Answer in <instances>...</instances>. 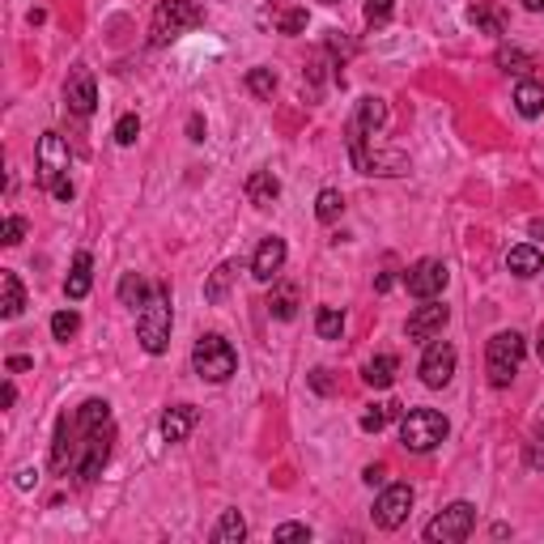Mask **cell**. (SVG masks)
<instances>
[{
	"instance_id": "obj_26",
	"label": "cell",
	"mask_w": 544,
	"mask_h": 544,
	"mask_svg": "<svg viewBox=\"0 0 544 544\" xmlns=\"http://www.w3.org/2000/svg\"><path fill=\"white\" fill-rule=\"evenodd\" d=\"M239 276V264L234 259H225V264H217V272L208 276V285H205V298L208 303H225V294H230V281Z\"/></svg>"
},
{
	"instance_id": "obj_27",
	"label": "cell",
	"mask_w": 544,
	"mask_h": 544,
	"mask_svg": "<svg viewBox=\"0 0 544 544\" xmlns=\"http://www.w3.org/2000/svg\"><path fill=\"white\" fill-rule=\"evenodd\" d=\"M242 536H247V523H242L239 511H225L222 523L213 528V544H239Z\"/></svg>"
},
{
	"instance_id": "obj_21",
	"label": "cell",
	"mask_w": 544,
	"mask_h": 544,
	"mask_svg": "<svg viewBox=\"0 0 544 544\" xmlns=\"http://www.w3.org/2000/svg\"><path fill=\"white\" fill-rule=\"evenodd\" d=\"M349 124L353 128H362L366 136H374V132L387 124V102L383 98H362V102H357V115H353Z\"/></svg>"
},
{
	"instance_id": "obj_49",
	"label": "cell",
	"mask_w": 544,
	"mask_h": 544,
	"mask_svg": "<svg viewBox=\"0 0 544 544\" xmlns=\"http://www.w3.org/2000/svg\"><path fill=\"white\" fill-rule=\"evenodd\" d=\"M523 4H528L531 13H540V9H544V0H523Z\"/></svg>"
},
{
	"instance_id": "obj_34",
	"label": "cell",
	"mask_w": 544,
	"mask_h": 544,
	"mask_svg": "<svg viewBox=\"0 0 544 544\" xmlns=\"http://www.w3.org/2000/svg\"><path fill=\"white\" fill-rule=\"evenodd\" d=\"M77 328H81V315H77V311H56V315H51V337H56V340L77 337Z\"/></svg>"
},
{
	"instance_id": "obj_50",
	"label": "cell",
	"mask_w": 544,
	"mask_h": 544,
	"mask_svg": "<svg viewBox=\"0 0 544 544\" xmlns=\"http://www.w3.org/2000/svg\"><path fill=\"white\" fill-rule=\"evenodd\" d=\"M536 443H544V421H540V426H536Z\"/></svg>"
},
{
	"instance_id": "obj_32",
	"label": "cell",
	"mask_w": 544,
	"mask_h": 544,
	"mask_svg": "<svg viewBox=\"0 0 544 544\" xmlns=\"http://www.w3.org/2000/svg\"><path fill=\"white\" fill-rule=\"evenodd\" d=\"M247 90L256 98H272L276 94V73H272V68H251V73H247Z\"/></svg>"
},
{
	"instance_id": "obj_36",
	"label": "cell",
	"mask_w": 544,
	"mask_h": 544,
	"mask_svg": "<svg viewBox=\"0 0 544 544\" xmlns=\"http://www.w3.org/2000/svg\"><path fill=\"white\" fill-rule=\"evenodd\" d=\"M497 65L506 68V73H523V68H531V56H523L519 48H502L497 51Z\"/></svg>"
},
{
	"instance_id": "obj_16",
	"label": "cell",
	"mask_w": 544,
	"mask_h": 544,
	"mask_svg": "<svg viewBox=\"0 0 544 544\" xmlns=\"http://www.w3.org/2000/svg\"><path fill=\"white\" fill-rule=\"evenodd\" d=\"M73 460H77V434H73V421L60 417L56 421V443H51V468L56 472H73Z\"/></svg>"
},
{
	"instance_id": "obj_17",
	"label": "cell",
	"mask_w": 544,
	"mask_h": 544,
	"mask_svg": "<svg viewBox=\"0 0 544 544\" xmlns=\"http://www.w3.org/2000/svg\"><path fill=\"white\" fill-rule=\"evenodd\" d=\"M506 268H511L514 276H519V281H528V276L544 272L540 247H531V242H519V247H511V251H506Z\"/></svg>"
},
{
	"instance_id": "obj_40",
	"label": "cell",
	"mask_w": 544,
	"mask_h": 544,
	"mask_svg": "<svg viewBox=\"0 0 544 544\" xmlns=\"http://www.w3.org/2000/svg\"><path fill=\"white\" fill-rule=\"evenodd\" d=\"M362 480H366V485H387V468L383 464H370L366 472H362Z\"/></svg>"
},
{
	"instance_id": "obj_5",
	"label": "cell",
	"mask_w": 544,
	"mask_h": 544,
	"mask_svg": "<svg viewBox=\"0 0 544 544\" xmlns=\"http://www.w3.org/2000/svg\"><path fill=\"white\" fill-rule=\"evenodd\" d=\"M192 366H196V374H200L205 383H225V379L239 370V353H234V345H230L225 337L208 332V337L196 340Z\"/></svg>"
},
{
	"instance_id": "obj_23",
	"label": "cell",
	"mask_w": 544,
	"mask_h": 544,
	"mask_svg": "<svg viewBox=\"0 0 544 544\" xmlns=\"http://www.w3.org/2000/svg\"><path fill=\"white\" fill-rule=\"evenodd\" d=\"M514 107H519L523 119L544 115V85L540 81H519V85H514Z\"/></svg>"
},
{
	"instance_id": "obj_20",
	"label": "cell",
	"mask_w": 544,
	"mask_h": 544,
	"mask_svg": "<svg viewBox=\"0 0 544 544\" xmlns=\"http://www.w3.org/2000/svg\"><path fill=\"white\" fill-rule=\"evenodd\" d=\"M90 272H94V259H90V251H77V256H73V272H68V281H65L68 303H81V298L90 294Z\"/></svg>"
},
{
	"instance_id": "obj_47",
	"label": "cell",
	"mask_w": 544,
	"mask_h": 544,
	"mask_svg": "<svg viewBox=\"0 0 544 544\" xmlns=\"http://www.w3.org/2000/svg\"><path fill=\"white\" fill-rule=\"evenodd\" d=\"M528 234H531V239H544V217H531V225H528Z\"/></svg>"
},
{
	"instance_id": "obj_37",
	"label": "cell",
	"mask_w": 544,
	"mask_h": 544,
	"mask_svg": "<svg viewBox=\"0 0 544 544\" xmlns=\"http://www.w3.org/2000/svg\"><path fill=\"white\" fill-rule=\"evenodd\" d=\"M136 136H141V119H136V115H119V119H115V141L132 145Z\"/></svg>"
},
{
	"instance_id": "obj_35",
	"label": "cell",
	"mask_w": 544,
	"mask_h": 544,
	"mask_svg": "<svg viewBox=\"0 0 544 544\" xmlns=\"http://www.w3.org/2000/svg\"><path fill=\"white\" fill-rule=\"evenodd\" d=\"M396 13V0H366V26H387Z\"/></svg>"
},
{
	"instance_id": "obj_13",
	"label": "cell",
	"mask_w": 544,
	"mask_h": 544,
	"mask_svg": "<svg viewBox=\"0 0 544 544\" xmlns=\"http://www.w3.org/2000/svg\"><path fill=\"white\" fill-rule=\"evenodd\" d=\"M65 102L73 115H94L98 107V85H94V73L85 65H73L65 77Z\"/></svg>"
},
{
	"instance_id": "obj_51",
	"label": "cell",
	"mask_w": 544,
	"mask_h": 544,
	"mask_svg": "<svg viewBox=\"0 0 544 544\" xmlns=\"http://www.w3.org/2000/svg\"><path fill=\"white\" fill-rule=\"evenodd\" d=\"M320 4H340V0H320Z\"/></svg>"
},
{
	"instance_id": "obj_4",
	"label": "cell",
	"mask_w": 544,
	"mask_h": 544,
	"mask_svg": "<svg viewBox=\"0 0 544 544\" xmlns=\"http://www.w3.org/2000/svg\"><path fill=\"white\" fill-rule=\"evenodd\" d=\"M447 434H451L447 417L434 413V408H413V413L400 417V443H404V451H413V455H426V451L443 447Z\"/></svg>"
},
{
	"instance_id": "obj_2",
	"label": "cell",
	"mask_w": 544,
	"mask_h": 544,
	"mask_svg": "<svg viewBox=\"0 0 544 544\" xmlns=\"http://www.w3.org/2000/svg\"><path fill=\"white\" fill-rule=\"evenodd\" d=\"M200 22H205V9H200L196 0H162L158 9H154L149 43H154V48H166V43H175L179 34L196 31Z\"/></svg>"
},
{
	"instance_id": "obj_45",
	"label": "cell",
	"mask_w": 544,
	"mask_h": 544,
	"mask_svg": "<svg viewBox=\"0 0 544 544\" xmlns=\"http://www.w3.org/2000/svg\"><path fill=\"white\" fill-rule=\"evenodd\" d=\"M34 480H39V472H34V468H22V472H17V489H31Z\"/></svg>"
},
{
	"instance_id": "obj_18",
	"label": "cell",
	"mask_w": 544,
	"mask_h": 544,
	"mask_svg": "<svg viewBox=\"0 0 544 544\" xmlns=\"http://www.w3.org/2000/svg\"><path fill=\"white\" fill-rule=\"evenodd\" d=\"M242 192H247V200H251L256 208H272L276 205V196H281V179L272 175V171H256V175L247 179Z\"/></svg>"
},
{
	"instance_id": "obj_6",
	"label": "cell",
	"mask_w": 544,
	"mask_h": 544,
	"mask_svg": "<svg viewBox=\"0 0 544 544\" xmlns=\"http://www.w3.org/2000/svg\"><path fill=\"white\" fill-rule=\"evenodd\" d=\"M370 141L374 136H366L362 128L349 124V154H353V166L362 175H404L408 171V158H404L400 149H374Z\"/></svg>"
},
{
	"instance_id": "obj_28",
	"label": "cell",
	"mask_w": 544,
	"mask_h": 544,
	"mask_svg": "<svg viewBox=\"0 0 544 544\" xmlns=\"http://www.w3.org/2000/svg\"><path fill=\"white\" fill-rule=\"evenodd\" d=\"M315 332H320V340H340L345 315H340L337 306H320V311H315Z\"/></svg>"
},
{
	"instance_id": "obj_42",
	"label": "cell",
	"mask_w": 544,
	"mask_h": 544,
	"mask_svg": "<svg viewBox=\"0 0 544 544\" xmlns=\"http://www.w3.org/2000/svg\"><path fill=\"white\" fill-rule=\"evenodd\" d=\"M4 366H9V374H22V370H31L34 362H31V357H22V353H13V357H9Z\"/></svg>"
},
{
	"instance_id": "obj_48",
	"label": "cell",
	"mask_w": 544,
	"mask_h": 544,
	"mask_svg": "<svg viewBox=\"0 0 544 544\" xmlns=\"http://www.w3.org/2000/svg\"><path fill=\"white\" fill-rule=\"evenodd\" d=\"M536 357H540V362H544V328H540V332H536Z\"/></svg>"
},
{
	"instance_id": "obj_41",
	"label": "cell",
	"mask_w": 544,
	"mask_h": 544,
	"mask_svg": "<svg viewBox=\"0 0 544 544\" xmlns=\"http://www.w3.org/2000/svg\"><path fill=\"white\" fill-rule=\"evenodd\" d=\"M51 196H56L60 205H68V200H73V179H60V183L51 188Z\"/></svg>"
},
{
	"instance_id": "obj_7",
	"label": "cell",
	"mask_w": 544,
	"mask_h": 544,
	"mask_svg": "<svg viewBox=\"0 0 544 544\" xmlns=\"http://www.w3.org/2000/svg\"><path fill=\"white\" fill-rule=\"evenodd\" d=\"M472 528H477V506L472 502H451L447 511H438L426 523V540L430 544H460L472 536Z\"/></svg>"
},
{
	"instance_id": "obj_38",
	"label": "cell",
	"mask_w": 544,
	"mask_h": 544,
	"mask_svg": "<svg viewBox=\"0 0 544 544\" xmlns=\"http://www.w3.org/2000/svg\"><path fill=\"white\" fill-rule=\"evenodd\" d=\"M26 239V217H4V230H0V242L4 247H17Z\"/></svg>"
},
{
	"instance_id": "obj_12",
	"label": "cell",
	"mask_w": 544,
	"mask_h": 544,
	"mask_svg": "<svg viewBox=\"0 0 544 544\" xmlns=\"http://www.w3.org/2000/svg\"><path fill=\"white\" fill-rule=\"evenodd\" d=\"M417 370H421V383L426 387H447L451 374H455V345L434 337L426 345V353H421V366Z\"/></svg>"
},
{
	"instance_id": "obj_8",
	"label": "cell",
	"mask_w": 544,
	"mask_h": 544,
	"mask_svg": "<svg viewBox=\"0 0 544 544\" xmlns=\"http://www.w3.org/2000/svg\"><path fill=\"white\" fill-rule=\"evenodd\" d=\"M68 162H73V154H68V145L60 132H43L39 136V149H34V171H39V183L43 188H56L60 179H68Z\"/></svg>"
},
{
	"instance_id": "obj_19",
	"label": "cell",
	"mask_w": 544,
	"mask_h": 544,
	"mask_svg": "<svg viewBox=\"0 0 544 544\" xmlns=\"http://www.w3.org/2000/svg\"><path fill=\"white\" fill-rule=\"evenodd\" d=\"M22 311H26V289L17 281V272H0V315L17 320Z\"/></svg>"
},
{
	"instance_id": "obj_39",
	"label": "cell",
	"mask_w": 544,
	"mask_h": 544,
	"mask_svg": "<svg viewBox=\"0 0 544 544\" xmlns=\"http://www.w3.org/2000/svg\"><path fill=\"white\" fill-rule=\"evenodd\" d=\"M272 536H276V540H311V528H306V523H281Z\"/></svg>"
},
{
	"instance_id": "obj_46",
	"label": "cell",
	"mask_w": 544,
	"mask_h": 544,
	"mask_svg": "<svg viewBox=\"0 0 544 544\" xmlns=\"http://www.w3.org/2000/svg\"><path fill=\"white\" fill-rule=\"evenodd\" d=\"M0 400H4V408H13V400H17V387H13V383H4V391H0Z\"/></svg>"
},
{
	"instance_id": "obj_1",
	"label": "cell",
	"mask_w": 544,
	"mask_h": 544,
	"mask_svg": "<svg viewBox=\"0 0 544 544\" xmlns=\"http://www.w3.org/2000/svg\"><path fill=\"white\" fill-rule=\"evenodd\" d=\"M136 340L154 357L166 353V345H171V289L166 285H154L149 303L136 311Z\"/></svg>"
},
{
	"instance_id": "obj_30",
	"label": "cell",
	"mask_w": 544,
	"mask_h": 544,
	"mask_svg": "<svg viewBox=\"0 0 544 544\" xmlns=\"http://www.w3.org/2000/svg\"><path fill=\"white\" fill-rule=\"evenodd\" d=\"M468 22H472V26H480L485 34H502V31H506L502 13H497V9H489V4H472V9H468Z\"/></svg>"
},
{
	"instance_id": "obj_25",
	"label": "cell",
	"mask_w": 544,
	"mask_h": 544,
	"mask_svg": "<svg viewBox=\"0 0 544 544\" xmlns=\"http://www.w3.org/2000/svg\"><path fill=\"white\" fill-rule=\"evenodd\" d=\"M149 294H154V285H145L141 272H124V281H119V303L132 306V311H141V306L149 303Z\"/></svg>"
},
{
	"instance_id": "obj_31",
	"label": "cell",
	"mask_w": 544,
	"mask_h": 544,
	"mask_svg": "<svg viewBox=\"0 0 544 544\" xmlns=\"http://www.w3.org/2000/svg\"><path fill=\"white\" fill-rule=\"evenodd\" d=\"M340 213H345V196H340L337 188H323L320 200H315V217H320V222H337Z\"/></svg>"
},
{
	"instance_id": "obj_24",
	"label": "cell",
	"mask_w": 544,
	"mask_h": 544,
	"mask_svg": "<svg viewBox=\"0 0 544 544\" xmlns=\"http://www.w3.org/2000/svg\"><path fill=\"white\" fill-rule=\"evenodd\" d=\"M396 370H400V362H396V353H379L374 362H366V370H362V379H366L370 387H391V383H396Z\"/></svg>"
},
{
	"instance_id": "obj_43",
	"label": "cell",
	"mask_w": 544,
	"mask_h": 544,
	"mask_svg": "<svg viewBox=\"0 0 544 544\" xmlns=\"http://www.w3.org/2000/svg\"><path fill=\"white\" fill-rule=\"evenodd\" d=\"M188 136H192V141H205V119H200V115L188 119Z\"/></svg>"
},
{
	"instance_id": "obj_22",
	"label": "cell",
	"mask_w": 544,
	"mask_h": 544,
	"mask_svg": "<svg viewBox=\"0 0 544 544\" xmlns=\"http://www.w3.org/2000/svg\"><path fill=\"white\" fill-rule=\"evenodd\" d=\"M268 315L272 320H294V315H298V285H294V281H276V285H272Z\"/></svg>"
},
{
	"instance_id": "obj_14",
	"label": "cell",
	"mask_w": 544,
	"mask_h": 544,
	"mask_svg": "<svg viewBox=\"0 0 544 544\" xmlns=\"http://www.w3.org/2000/svg\"><path fill=\"white\" fill-rule=\"evenodd\" d=\"M285 239H276V234H272V239H264L256 247V256H251V276H256V281H264V285H268V281H276V272L285 268Z\"/></svg>"
},
{
	"instance_id": "obj_33",
	"label": "cell",
	"mask_w": 544,
	"mask_h": 544,
	"mask_svg": "<svg viewBox=\"0 0 544 544\" xmlns=\"http://www.w3.org/2000/svg\"><path fill=\"white\" fill-rule=\"evenodd\" d=\"M272 26L281 34H303L306 31V9H281V13H272Z\"/></svg>"
},
{
	"instance_id": "obj_29",
	"label": "cell",
	"mask_w": 544,
	"mask_h": 544,
	"mask_svg": "<svg viewBox=\"0 0 544 544\" xmlns=\"http://www.w3.org/2000/svg\"><path fill=\"white\" fill-rule=\"evenodd\" d=\"M404 408L396 400H387V404H374V408H366V413H362V430L366 434H379L387 426V421H391V417H400Z\"/></svg>"
},
{
	"instance_id": "obj_11",
	"label": "cell",
	"mask_w": 544,
	"mask_h": 544,
	"mask_svg": "<svg viewBox=\"0 0 544 544\" xmlns=\"http://www.w3.org/2000/svg\"><path fill=\"white\" fill-rule=\"evenodd\" d=\"M447 281H451V272H447V264L443 259H417L413 268L404 272V289L413 294V298H438L443 289H447Z\"/></svg>"
},
{
	"instance_id": "obj_3",
	"label": "cell",
	"mask_w": 544,
	"mask_h": 544,
	"mask_svg": "<svg viewBox=\"0 0 544 544\" xmlns=\"http://www.w3.org/2000/svg\"><path fill=\"white\" fill-rule=\"evenodd\" d=\"M523 337L519 332H494L489 345H485V374H489V383L494 387H511L519 366H523Z\"/></svg>"
},
{
	"instance_id": "obj_15",
	"label": "cell",
	"mask_w": 544,
	"mask_h": 544,
	"mask_svg": "<svg viewBox=\"0 0 544 544\" xmlns=\"http://www.w3.org/2000/svg\"><path fill=\"white\" fill-rule=\"evenodd\" d=\"M196 421H200V413H196L192 404H175V408H166V413H162L158 430H162L166 443H183V438L196 430Z\"/></svg>"
},
{
	"instance_id": "obj_44",
	"label": "cell",
	"mask_w": 544,
	"mask_h": 544,
	"mask_svg": "<svg viewBox=\"0 0 544 544\" xmlns=\"http://www.w3.org/2000/svg\"><path fill=\"white\" fill-rule=\"evenodd\" d=\"M311 387H315V391H332V379H328V370H315V374H311Z\"/></svg>"
},
{
	"instance_id": "obj_9",
	"label": "cell",
	"mask_w": 544,
	"mask_h": 544,
	"mask_svg": "<svg viewBox=\"0 0 544 544\" xmlns=\"http://www.w3.org/2000/svg\"><path fill=\"white\" fill-rule=\"evenodd\" d=\"M408 511H413V485H387L379 494V502H374L370 519H374V528L396 531L408 519Z\"/></svg>"
},
{
	"instance_id": "obj_10",
	"label": "cell",
	"mask_w": 544,
	"mask_h": 544,
	"mask_svg": "<svg viewBox=\"0 0 544 544\" xmlns=\"http://www.w3.org/2000/svg\"><path fill=\"white\" fill-rule=\"evenodd\" d=\"M447 320H451V306L438 303V298H426V303H421L413 315H408V328H404V332H408V340H413V345H430L434 337H443Z\"/></svg>"
}]
</instances>
